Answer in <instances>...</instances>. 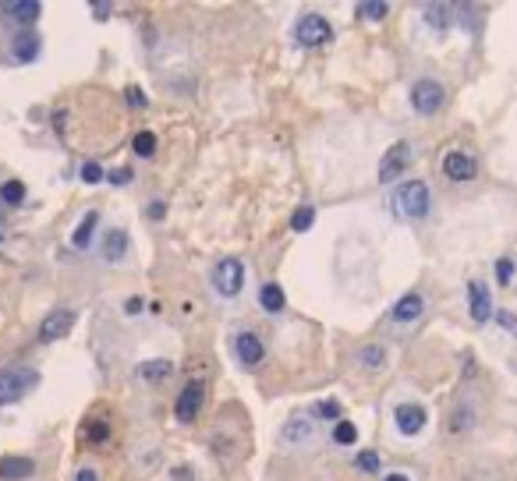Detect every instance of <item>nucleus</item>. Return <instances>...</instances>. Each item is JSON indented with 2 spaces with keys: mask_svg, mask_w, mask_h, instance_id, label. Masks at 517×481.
<instances>
[{
  "mask_svg": "<svg viewBox=\"0 0 517 481\" xmlns=\"http://www.w3.org/2000/svg\"><path fill=\"white\" fill-rule=\"evenodd\" d=\"M36 383H39V372H32V368H25V365L0 368V407L18 403Z\"/></svg>",
  "mask_w": 517,
  "mask_h": 481,
  "instance_id": "1",
  "label": "nucleus"
},
{
  "mask_svg": "<svg viewBox=\"0 0 517 481\" xmlns=\"http://www.w3.org/2000/svg\"><path fill=\"white\" fill-rule=\"evenodd\" d=\"M394 212L404 219H421L429 212V188L421 181H408L394 192Z\"/></svg>",
  "mask_w": 517,
  "mask_h": 481,
  "instance_id": "2",
  "label": "nucleus"
},
{
  "mask_svg": "<svg viewBox=\"0 0 517 481\" xmlns=\"http://www.w3.org/2000/svg\"><path fill=\"white\" fill-rule=\"evenodd\" d=\"M443 103H446V89H443L436 78H421V82H414V86H411L414 113H421V117L439 113V110H443Z\"/></svg>",
  "mask_w": 517,
  "mask_h": 481,
  "instance_id": "3",
  "label": "nucleus"
},
{
  "mask_svg": "<svg viewBox=\"0 0 517 481\" xmlns=\"http://www.w3.org/2000/svg\"><path fill=\"white\" fill-rule=\"evenodd\" d=\"M295 39L302 43V46H329L333 43V25L322 18V14H305L302 21H298V29H295Z\"/></svg>",
  "mask_w": 517,
  "mask_h": 481,
  "instance_id": "4",
  "label": "nucleus"
},
{
  "mask_svg": "<svg viewBox=\"0 0 517 481\" xmlns=\"http://www.w3.org/2000/svg\"><path fill=\"white\" fill-rule=\"evenodd\" d=\"M213 287L220 290L223 297H237L245 287V262L241 259H223L213 269Z\"/></svg>",
  "mask_w": 517,
  "mask_h": 481,
  "instance_id": "5",
  "label": "nucleus"
},
{
  "mask_svg": "<svg viewBox=\"0 0 517 481\" xmlns=\"http://www.w3.org/2000/svg\"><path fill=\"white\" fill-rule=\"evenodd\" d=\"M408 156H411V145H408V142L390 145L387 156H383V163H379V181H383V185H394V181L401 177V170L408 167Z\"/></svg>",
  "mask_w": 517,
  "mask_h": 481,
  "instance_id": "6",
  "label": "nucleus"
},
{
  "mask_svg": "<svg viewBox=\"0 0 517 481\" xmlns=\"http://www.w3.org/2000/svg\"><path fill=\"white\" fill-rule=\"evenodd\" d=\"M71 326H75V311H71V308H57V311H50V315L43 319V326H39V340H43V343H53V340L68 336Z\"/></svg>",
  "mask_w": 517,
  "mask_h": 481,
  "instance_id": "7",
  "label": "nucleus"
},
{
  "mask_svg": "<svg viewBox=\"0 0 517 481\" xmlns=\"http://www.w3.org/2000/svg\"><path fill=\"white\" fill-rule=\"evenodd\" d=\"M425 421H429V414H425V407H418V403H401V407L394 410V425H397L401 435H418V432L425 428Z\"/></svg>",
  "mask_w": 517,
  "mask_h": 481,
  "instance_id": "8",
  "label": "nucleus"
},
{
  "mask_svg": "<svg viewBox=\"0 0 517 481\" xmlns=\"http://www.w3.org/2000/svg\"><path fill=\"white\" fill-rule=\"evenodd\" d=\"M39 36H32V32H21V36H14V43H11V50L4 53V61L7 64H32L36 57H39Z\"/></svg>",
  "mask_w": 517,
  "mask_h": 481,
  "instance_id": "9",
  "label": "nucleus"
},
{
  "mask_svg": "<svg viewBox=\"0 0 517 481\" xmlns=\"http://www.w3.org/2000/svg\"><path fill=\"white\" fill-rule=\"evenodd\" d=\"M468 311H471V319H475L478 326H486V322L493 319V297H489L486 284H478V280L468 284Z\"/></svg>",
  "mask_w": 517,
  "mask_h": 481,
  "instance_id": "10",
  "label": "nucleus"
},
{
  "mask_svg": "<svg viewBox=\"0 0 517 481\" xmlns=\"http://www.w3.org/2000/svg\"><path fill=\"white\" fill-rule=\"evenodd\" d=\"M475 160L468 156V152H457V149H450L446 156H443V174L450 177V181H471L475 177Z\"/></svg>",
  "mask_w": 517,
  "mask_h": 481,
  "instance_id": "11",
  "label": "nucleus"
},
{
  "mask_svg": "<svg viewBox=\"0 0 517 481\" xmlns=\"http://www.w3.org/2000/svg\"><path fill=\"white\" fill-rule=\"evenodd\" d=\"M234 354H237V361H241V365H248V368L262 365V358H266L262 340H259L255 333H237V340H234Z\"/></svg>",
  "mask_w": 517,
  "mask_h": 481,
  "instance_id": "12",
  "label": "nucleus"
},
{
  "mask_svg": "<svg viewBox=\"0 0 517 481\" xmlns=\"http://www.w3.org/2000/svg\"><path fill=\"white\" fill-rule=\"evenodd\" d=\"M203 396H206L203 383H188L185 389H181V396H178V407H174V414H178L181 421H192V418L203 410Z\"/></svg>",
  "mask_w": 517,
  "mask_h": 481,
  "instance_id": "13",
  "label": "nucleus"
},
{
  "mask_svg": "<svg viewBox=\"0 0 517 481\" xmlns=\"http://www.w3.org/2000/svg\"><path fill=\"white\" fill-rule=\"evenodd\" d=\"M174 376V361L170 358H153V361H142L138 365V379L145 386H160V383H167Z\"/></svg>",
  "mask_w": 517,
  "mask_h": 481,
  "instance_id": "14",
  "label": "nucleus"
},
{
  "mask_svg": "<svg viewBox=\"0 0 517 481\" xmlns=\"http://www.w3.org/2000/svg\"><path fill=\"white\" fill-rule=\"evenodd\" d=\"M0 14L11 18V21H18V25H29V21L39 18V4L36 0H4L0 4Z\"/></svg>",
  "mask_w": 517,
  "mask_h": 481,
  "instance_id": "15",
  "label": "nucleus"
},
{
  "mask_svg": "<svg viewBox=\"0 0 517 481\" xmlns=\"http://www.w3.org/2000/svg\"><path fill=\"white\" fill-rule=\"evenodd\" d=\"M284 439H287L291 446H309L312 439H315V425H312L305 414H298V418H291V421L284 425Z\"/></svg>",
  "mask_w": 517,
  "mask_h": 481,
  "instance_id": "16",
  "label": "nucleus"
},
{
  "mask_svg": "<svg viewBox=\"0 0 517 481\" xmlns=\"http://www.w3.org/2000/svg\"><path fill=\"white\" fill-rule=\"evenodd\" d=\"M32 471H36V464L29 457H0V478L18 481V478H29Z\"/></svg>",
  "mask_w": 517,
  "mask_h": 481,
  "instance_id": "17",
  "label": "nucleus"
},
{
  "mask_svg": "<svg viewBox=\"0 0 517 481\" xmlns=\"http://www.w3.org/2000/svg\"><path fill=\"white\" fill-rule=\"evenodd\" d=\"M96 227H100V212H86V216H82V223H78V227H75V234H71V244H75L78 252H86V248L93 244Z\"/></svg>",
  "mask_w": 517,
  "mask_h": 481,
  "instance_id": "18",
  "label": "nucleus"
},
{
  "mask_svg": "<svg viewBox=\"0 0 517 481\" xmlns=\"http://www.w3.org/2000/svg\"><path fill=\"white\" fill-rule=\"evenodd\" d=\"M421 311H425V301H421L418 294H404V297L394 304V322H414Z\"/></svg>",
  "mask_w": 517,
  "mask_h": 481,
  "instance_id": "19",
  "label": "nucleus"
},
{
  "mask_svg": "<svg viewBox=\"0 0 517 481\" xmlns=\"http://www.w3.org/2000/svg\"><path fill=\"white\" fill-rule=\"evenodd\" d=\"M128 255V234L124 230H110L103 241V259L106 262H121Z\"/></svg>",
  "mask_w": 517,
  "mask_h": 481,
  "instance_id": "20",
  "label": "nucleus"
},
{
  "mask_svg": "<svg viewBox=\"0 0 517 481\" xmlns=\"http://www.w3.org/2000/svg\"><path fill=\"white\" fill-rule=\"evenodd\" d=\"M450 14H454V11H450L446 4H429V7H425V21H429L432 29H439V32L450 25Z\"/></svg>",
  "mask_w": 517,
  "mask_h": 481,
  "instance_id": "21",
  "label": "nucleus"
},
{
  "mask_svg": "<svg viewBox=\"0 0 517 481\" xmlns=\"http://www.w3.org/2000/svg\"><path fill=\"white\" fill-rule=\"evenodd\" d=\"M387 11H390L387 0H365V4H358V14H362L365 21H383Z\"/></svg>",
  "mask_w": 517,
  "mask_h": 481,
  "instance_id": "22",
  "label": "nucleus"
},
{
  "mask_svg": "<svg viewBox=\"0 0 517 481\" xmlns=\"http://www.w3.org/2000/svg\"><path fill=\"white\" fill-rule=\"evenodd\" d=\"M0 202L4 205H21L25 202V185L21 181H4L0 185Z\"/></svg>",
  "mask_w": 517,
  "mask_h": 481,
  "instance_id": "23",
  "label": "nucleus"
},
{
  "mask_svg": "<svg viewBox=\"0 0 517 481\" xmlns=\"http://www.w3.org/2000/svg\"><path fill=\"white\" fill-rule=\"evenodd\" d=\"M259 301H262L266 311H280V308H284V290L277 287V284H266L262 294H259Z\"/></svg>",
  "mask_w": 517,
  "mask_h": 481,
  "instance_id": "24",
  "label": "nucleus"
},
{
  "mask_svg": "<svg viewBox=\"0 0 517 481\" xmlns=\"http://www.w3.org/2000/svg\"><path fill=\"white\" fill-rule=\"evenodd\" d=\"M131 149H135V156H145V160H149V156L156 152V135H153V131H138L135 142H131Z\"/></svg>",
  "mask_w": 517,
  "mask_h": 481,
  "instance_id": "25",
  "label": "nucleus"
},
{
  "mask_svg": "<svg viewBox=\"0 0 517 481\" xmlns=\"http://www.w3.org/2000/svg\"><path fill=\"white\" fill-rule=\"evenodd\" d=\"M362 365L365 368H383V361H387V351L379 347V343H372V347H362Z\"/></svg>",
  "mask_w": 517,
  "mask_h": 481,
  "instance_id": "26",
  "label": "nucleus"
},
{
  "mask_svg": "<svg viewBox=\"0 0 517 481\" xmlns=\"http://www.w3.org/2000/svg\"><path fill=\"white\" fill-rule=\"evenodd\" d=\"M354 439H358V428H354L351 421H337V425H333V443H337V446H351Z\"/></svg>",
  "mask_w": 517,
  "mask_h": 481,
  "instance_id": "27",
  "label": "nucleus"
},
{
  "mask_svg": "<svg viewBox=\"0 0 517 481\" xmlns=\"http://www.w3.org/2000/svg\"><path fill=\"white\" fill-rule=\"evenodd\" d=\"M354 467L365 471V475H376V471H379V453H376V450H362V453L354 457Z\"/></svg>",
  "mask_w": 517,
  "mask_h": 481,
  "instance_id": "28",
  "label": "nucleus"
},
{
  "mask_svg": "<svg viewBox=\"0 0 517 481\" xmlns=\"http://www.w3.org/2000/svg\"><path fill=\"white\" fill-rule=\"evenodd\" d=\"M312 223H315V209H312V205H302V209H295V216H291V227H295L298 234H305Z\"/></svg>",
  "mask_w": 517,
  "mask_h": 481,
  "instance_id": "29",
  "label": "nucleus"
},
{
  "mask_svg": "<svg viewBox=\"0 0 517 481\" xmlns=\"http://www.w3.org/2000/svg\"><path fill=\"white\" fill-rule=\"evenodd\" d=\"M312 414L322 418V421H340V403H337V400H322V403H315Z\"/></svg>",
  "mask_w": 517,
  "mask_h": 481,
  "instance_id": "30",
  "label": "nucleus"
},
{
  "mask_svg": "<svg viewBox=\"0 0 517 481\" xmlns=\"http://www.w3.org/2000/svg\"><path fill=\"white\" fill-rule=\"evenodd\" d=\"M471 425V410L464 407V410H454V418H450V432H464Z\"/></svg>",
  "mask_w": 517,
  "mask_h": 481,
  "instance_id": "31",
  "label": "nucleus"
},
{
  "mask_svg": "<svg viewBox=\"0 0 517 481\" xmlns=\"http://www.w3.org/2000/svg\"><path fill=\"white\" fill-rule=\"evenodd\" d=\"M82 181H86V185H96V181H103V167L89 160V163L82 167Z\"/></svg>",
  "mask_w": 517,
  "mask_h": 481,
  "instance_id": "32",
  "label": "nucleus"
},
{
  "mask_svg": "<svg viewBox=\"0 0 517 481\" xmlns=\"http://www.w3.org/2000/svg\"><path fill=\"white\" fill-rule=\"evenodd\" d=\"M496 280H500L503 287L514 280V262H511V259H500V262H496Z\"/></svg>",
  "mask_w": 517,
  "mask_h": 481,
  "instance_id": "33",
  "label": "nucleus"
},
{
  "mask_svg": "<svg viewBox=\"0 0 517 481\" xmlns=\"http://www.w3.org/2000/svg\"><path fill=\"white\" fill-rule=\"evenodd\" d=\"M124 96H128V103H131L135 110H142V106H145V93H142L138 86H128V93H124Z\"/></svg>",
  "mask_w": 517,
  "mask_h": 481,
  "instance_id": "34",
  "label": "nucleus"
},
{
  "mask_svg": "<svg viewBox=\"0 0 517 481\" xmlns=\"http://www.w3.org/2000/svg\"><path fill=\"white\" fill-rule=\"evenodd\" d=\"M128 181H131V170H128V167H124V170H113V174H110V185H128Z\"/></svg>",
  "mask_w": 517,
  "mask_h": 481,
  "instance_id": "35",
  "label": "nucleus"
},
{
  "mask_svg": "<svg viewBox=\"0 0 517 481\" xmlns=\"http://www.w3.org/2000/svg\"><path fill=\"white\" fill-rule=\"evenodd\" d=\"M75 481H100V471H96V467H82V471L75 475Z\"/></svg>",
  "mask_w": 517,
  "mask_h": 481,
  "instance_id": "36",
  "label": "nucleus"
},
{
  "mask_svg": "<svg viewBox=\"0 0 517 481\" xmlns=\"http://www.w3.org/2000/svg\"><path fill=\"white\" fill-rule=\"evenodd\" d=\"M496 319H500V326H503V329H511V333H514V329H517V319H514V315H511V311H500Z\"/></svg>",
  "mask_w": 517,
  "mask_h": 481,
  "instance_id": "37",
  "label": "nucleus"
},
{
  "mask_svg": "<svg viewBox=\"0 0 517 481\" xmlns=\"http://www.w3.org/2000/svg\"><path fill=\"white\" fill-rule=\"evenodd\" d=\"M86 435H89V439H106V425H93Z\"/></svg>",
  "mask_w": 517,
  "mask_h": 481,
  "instance_id": "38",
  "label": "nucleus"
},
{
  "mask_svg": "<svg viewBox=\"0 0 517 481\" xmlns=\"http://www.w3.org/2000/svg\"><path fill=\"white\" fill-rule=\"evenodd\" d=\"M124 308H128V315H138V311H142V297H131Z\"/></svg>",
  "mask_w": 517,
  "mask_h": 481,
  "instance_id": "39",
  "label": "nucleus"
},
{
  "mask_svg": "<svg viewBox=\"0 0 517 481\" xmlns=\"http://www.w3.org/2000/svg\"><path fill=\"white\" fill-rule=\"evenodd\" d=\"M93 14H96V18L103 21L106 14H110V4H93Z\"/></svg>",
  "mask_w": 517,
  "mask_h": 481,
  "instance_id": "40",
  "label": "nucleus"
},
{
  "mask_svg": "<svg viewBox=\"0 0 517 481\" xmlns=\"http://www.w3.org/2000/svg\"><path fill=\"white\" fill-rule=\"evenodd\" d=\"M149 212H153V219H163V212H167V205H163V202H153V209H149Z\"/></svg>",
  "mask_w": 517,
  "mask_h": 481,
  "instance_id": "41",
  "label": "nucleus"
},
{
  "mask_svg": "<svg viewBox=\"0 0 517 481\" xmlns=\"http://www.w3.org/2000/svg\"><path fill=\"white\" fill-rule=\"evenodd\" d=\"M383 481H411V478H408L404 471H394V475H387V478H383Z\"/></svg>",
  "mask_w": 517,
  "mask_h": 481,
  "instance_id": "42",
  "label": "nucleus"
}]
</instances>
